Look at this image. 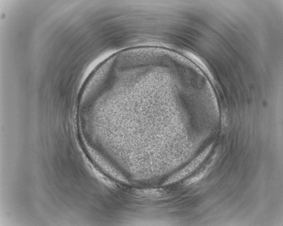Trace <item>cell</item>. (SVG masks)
Listing matches in <instances>:
<instances>
[{
  "label": "cell",
  "instance_id": "1",
  "mask_svg": "<svg viewBox=\"0 0 283 226\" xmlns=\"http://www.w3.org/2000/svg\"><path fill=\"white\" fill-rule=\"evenodd\" d=\"M206 171H204L201 173L199 174H198V176L188 179V180H186L185 184H186V185H189L194 183V182H197L203 177V176H204V174H205Z\"/></svg>",
  "mask_w": 283,
  "mask_h": 226
}]
</instances>
